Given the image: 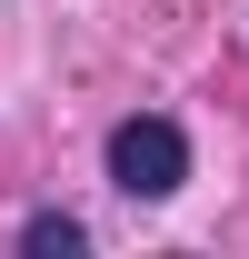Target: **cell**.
Masks as SVG:
<instances>
[{
    "mask_svg": "<svg viewBox=\"0 0 249 259\" xmlns=\"http://www.w3.org/2000/svg\"><path fill=\"white\" fill-rule=\"evenodd\" d=\"M180 180H189V140H180V120L140 110V120L110 130V190H120V199H170Z\"/></svg>",
    "mask_w": 249,
    "mask_h": 259,
    "instance_id": "cell-1",
    "label": "cell"
},
{
    "mask_svg": "<svg viewBox=\"0 0 249 259\" xmlns=\"http://www.w3.org/2000/svg\"><path fill=\"white\" fill-rule=\"evenodd\" d=\"M20 249H30V259H80V249H90V229L70 220V209H40V220L20 229Z\"/></svg>",
    "mask_w": 249,
    "mask_h": 259,
    "instance_id": "cell-2",
    "label": "cell"
}]
</instances>
